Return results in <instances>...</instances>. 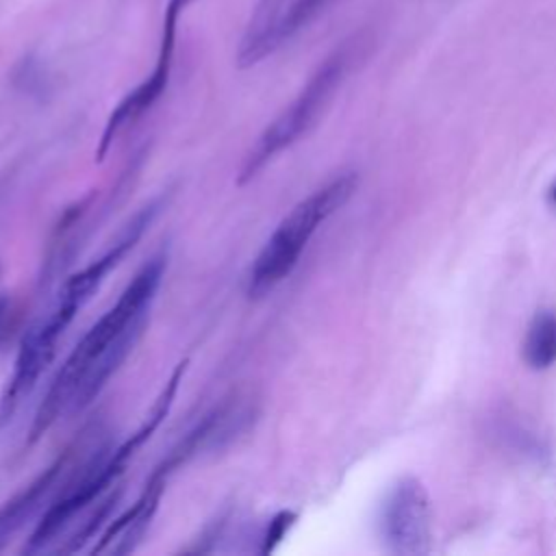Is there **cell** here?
<instances>
[{"instance_id": "obj_1", "label": "cell", "mask_w": 556, "mask_h": 556, "mask_svg": "<svg viewBox=\"0 0 556 556\" xmlns=\"http://www.w3.org/2000/svg\"><path fill=\"white\" fill-rule=\"evenodd\" d=\"M167 269V252L152 254L61 363L28 430L37 443L56 421L80 415L102 393L143 334Z\"/></svg>"}, {"instance_id": "obj_2", "label": "cell", "mask_w": 556, "mask_h": 556, "mask_svg": "<svg viewBox=\"0 0 556 556\" xmlns=\"http://www.w3.org/2000/svg\"><path fill=\"white\" fill-rule=\"evenodd\" d=\"M358 176L341 174L300 200L267 237L261 252L252 261L248 274V295L258 300L274 291L300 263L311 237L317 228L337 213L356 191Z\"/></svg>"}, {"instance_id": "obj_3", "label": "cell", "mask_w": 556, "mask_h": 556, "mask_svg": "<svg viewBox=\"0 0 556 556\" xmlns=\"http://www.w3.org/2000/svg\"><path fill=\"white\" fill-rule=\"evenodd\" d=\"M350 61L352 48L341 46L319 63V67L311 74L300 93L285 106V111L274 122L265 126L256 143L245 154L237 176L239 185L256 178L269 161H274L295 141H300L319 122V117L332 102L339 85L343 83Z\"/></svg>"}, {"instance_id": "obj_4", "label": "cell", "mask_w": 556, "mask_h": 556, "mask_svg": "<svg viewBox=\"0 0 556 556\" xmlns=\"http://www.w3.org/2000/svg\"><path fill=\"white\" fill-rule=\"evenodd\" d=\"M198 0H167L165 11H163V24H161V39H159V50L156 59L152 65V72L132 89L128 91L117 106L111 111L106 117V124L102 128L96 159L104 161L109 148L113 141L126 132L132 124H137L165 93L169 76H172V65H174V50H176V35H178V22L180 15Z\"/></svg>"}, {"instance_id": "obj_5", "label": "cell", "mask_w": 556, "mask_h": 556, "mask_svg": "<svg viewBox=\"0 0 556 556\" xmlns=\"http://www.w3.org/2000/svg\"><path fill=\"white\" fill-rule=\"evenodd\" d=\"M254 419L256 406L254 402H250V397H243L239 393L224 397L176 441V445L154 465L152 473L169 482L172 476L191 460L215 454L235 443L250 430Z\"/></svg>"}, {"instance_id": "obj_6", "label": "cell", "mask_w": 556, "mask_h": 556, "mask_svg": "<svg viewBox=\"0 0 556 556\" xmlns=\"http://www.w3.org/2000/svg\"><path fill=\"white\" fill-rule=\"evenodd\" d=\"M85 434L87 430L74 443H70L33 482H28L22 491H17L0 506V552L13 541L17 532L24 530L28 521L41 517V513L67 486L85 458L96 450L87 447Z\"/></svg>"}, {"instance_id": "obj_7", "label": "cell", "mask_w": 556, "mask_h": 556, "mask_svg": "<svg viewBox=\"0 0 556 556\" xmlns=\"http://www.w3.org/2000/svg\"><path fill=\"white\" fill-rule=\"evenodd\" d=\"M430 497L417 478H402L382 508V536L393 554L419 556L430 552Z\"/></svg>"}, {"instance_id": "obj_8", "label": "cell", "mask_w": 556, "mask_h": 556, "mask_svg": "<svg viewBox=\"0 0 556 556\" xmlns=\"http://www.w3.org/2000/svg\"><path fill=\"white\" fill-rule=\"evenodd\" d=\"M332 2L334 0H293L285 11H278L276 17L258 30L243 33L237 50V65L241 70L258 65L287 41H291L311 22H315Z\"/></svg>"}, {"instance_id": "obj_9", "label": "cell", "mask_w": 556, "mask_h": 556, "mask_svg": "<svg viewBox=\"0 0 556 556\" xmlns=\"http://www.w3.org/2000/svg\"><path fill=\"white\" fill-rule=\"evenodd\" d=\"M523 361L530 369L543 371L556 363V311L541 308L528 324Z\"/></svg>"}, {"instance_id": "obj_10", "label": "cell", "mask_w": 556, "mask_h": 556, "mask_svg": "<svg viewBox=\"0 0 556 556\" xmlns=\"http://www.w3.org/2000/svg\"><path fill=\"white\" fill-rule=\"evenodd\" d=\"M295 519H298V515L291 513V510H280L276 517H271L267 530H265L263 536H261L263 545L258 547V552H261V554L271 552V549L276 547V543H280V539H282V536L287 534V530L293 526Z\"/></svg>"}, {"instance_id": "obj_11", "label": "cell", "mask_w": 556, "mask_h": 556, "mask_svg": "<svg viewBox=\"0 0 556 556\" xmlns=\"http://www.w3.org/2000/svg\"><path fill=\"white\" fill-rule=\"evenodd\" d=\"M280 4L282 0H258L256 7H254V13L250 17V24L245 28V33H254L258 30L261 26H265L269 20L276 17V13L280 11Z\"/></svg>"}, {"instance_id": "obj_12", "label": "cell", "mask_w": 556, "mask_h": 556, "mask_svg": "<svg viewBox=\"0 0 556 556\" xmlns=\"http://www.w3.org/2000/svg\"><path fill=\"white\" fill-rule=\"evenodd\" d=\"M547 198H549V202L556 206V182L549 187V193H547Z\"/></svg>"}]
</instances>
